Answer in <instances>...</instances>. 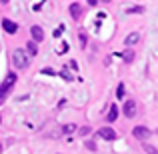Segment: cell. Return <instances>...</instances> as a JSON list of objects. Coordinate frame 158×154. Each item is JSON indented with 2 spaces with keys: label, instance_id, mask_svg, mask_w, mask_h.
Returning <instances> with one entry per match:
<instances>
[{
  "label": "cell",
  "instance_id": "obj_1",
  "mask_svg": "<svg viewBox=\"0 0 158 154\" xmlns=\"http://www.w3.org/2000/svg\"><path fill=\"white\" fill-rule=\"evenodd\" d=\"M12 64L18 70H24L30 64V54L26 50H22V48H14V50H12Z\"/></svg>",
  "mask_w": 158,
  "mask_h": 154
},
{
  "label": "cell",
  "instance_id": "obj_2",
  "mask_svg": "<svg viewBox=\"0 0 158 154\" xmlns=\"http://www.w3.org/2000/svg\"><path fill=\"white\" fill-rule=\"evenodd\" d=\"M16 80H18V74H8V76L4 78V82L0 84V106H2V102H4V98H6L8 90L16 84Z\"/></svg>",
  "mask_w": 158,
  "mask_h": 154
},
{
  "label": "cell",
  "instance_id": "obj_3",
  "mask_svg": "<svg viewBox=\"0 0 158 154\" xmlns=\"http://www.w3.org/2000/svg\"><path fill=\"white\" fill-rule=\"evenodd\" d=\"M150 128H146V126H134V130H132V136L134 138H138V140H146V138H150Z\"/></svg>",
  "mask_w": 158,
  "mask_h": 154
},
{
  "label": "cell",
  "instance_id": "obj_4",
  "mask_svg": "<svg viewBox=\"0 0 158 154\" xmlns=\"http://www.w3.org/2000/svg\"><path fill=\"white\" fill-rule=\"evenodd\" d=\"M96 136H100V138H104V140H114L116 132H114V128H110V126H102V128H98Z\"/></svg>",
  "mask_w": 158,
  "mask_h": 154
},
{
  "label": "cell",
  "instance_id": "obj_5",
  "mask_svg": "<svg viewBox=\"0 0 158 154\" xmlns=\"http://www.w3.org/2000/svg\"><path fill=\"white\" fill-rule=\"evenodd\" d=\"M122 112H124L126 118H134V116H136V102L134 100H126L124 106H122Z\"/></svg>",
  "mask_w": 158,
  "mask_h": 154
},
{
  "label": "cell",
  "instance_id": "obj_6",
  "mask_svg": "<svg viewBox=\"0 0 158 154\" xmlns=\"http://www.w3.org/2000/svg\"><path fill=\"white\" fill-rule=\"evenodd\" d=\"M2 28L8 32V34H16V32H18V24L12 22V20H8V18H2Z\"/></svg>",
  "mask_w": 158,
  "mask_h": 154
},
{
  "label": "cell",
  "instance_id": "obj_7",
  "mask_svg": "<svg viewBox=\"0 0 158 154\" xmlns=\"http://www.w3.org/2000/svg\"><path fill=\"white\" fill-rule=\"evenodd\" d=\"M30 34H32V38H34V42H42L44 40V30L38 26V24H34V26L30 28Z\"/></svg>",
  "mask_w": 158,
  "mask_h": 154
},
{
  "label": "cell",
  "instance_id": "obj_8",
  "mask_svg": "<svg viewBox=\"0 0 158 154\" xmlns=\"http://www.w3.org/2000/svg\"><path fill=\"white\" fill-rule=\"evenodd\" d=\"M70 16H72L74 20H78L82 16V6L78 2H72V4H70Z\"/></svg>",
  "mask_w": 158,
  "mask_h": 154
},
{
  "label": "cell",
  "instance_id": "obj_9",
  "mask_svg": "<svg viewBox=\"0 0 158 154\" xmlns=\"http://www.w3.org/2000/svg\"><path fill=\"white\" fill-rule=\"evenodd\" d=\"M138 40H140V34H138V32H130V34L124 38V42H126L128 46H132V44H136Z\"/></svg>",
  "mask_w": 158,
  "mask_h": 154
},
{
  "label": "cell",
  "instance_id": "obj_10",
  "mask_svg": "<svg viewBox=\"0 0 158 154\" xmlns=\"http://www.w3.org/2000/svg\"><path fill=\"white\" fill-rule=\"evenodd\" d=\"M116 118H118V106H112L110 112H108V122H116Z\"/></svg>",
  "mask_w": 158,
  "mask_h": 154
},
{
  "label": "cell",
  "instance_id": "obj_11",
  "mask_svg": "<svg viewBox=\"0 0 158 154\" xmlns=\"http://www.w3.org/2000/svg\"><path fill=\"white\" fill-rule=\"evenodd\" d=\"M144 152L146 154H158V148L152 146V144H148V142H144Z\"/></svg>",
  "mask_w": 158,
  "mask_h": 154
},
{
  "label": "cell",
  "instance_id": "obj_12",
  "mask_svg": "<svg viewBox=\"0 0 158 154\" xmlns=\"http://www.w3.org/2000/svg\"><path fill=\"white\" fill-rule=\"evenodd\" d=\"M78 38H80V46L86 48V44H88V36H86V32H80V34H78Z\"/></svg>",
  "mask_w": 158,
  "mask_h": 154
},
{
  "label": "cell",
  "instance_id": "obj_13",
  "mask_svg": "<svg viewBox=\"0 0 158 154\" xmlns=\"http://www.w3.org/2000/svg\"><path fill=\"white\" fill-rule=\"evenodd\" d=\"M36 52H38V48H36L34 40H32V42H28V54H30V56H36Z\"/></svg>",
  "mask_w": 158,
  "mask_h": 154
},
{
  "label": "cell",
  "instance_id": "obj_14",
  "mask_svg": "<svg viewBox=\"0 0 158 154\" xmlns=\"http://www.w3.org/2000/svg\"><path fill=\"white\" fill-rule=\"evenodd\" d=\"M122 58H124V62H132V60H134V52H132V50L128 52V50H126V52L122 54Z\"/></svg>",
  "mask_w": 158,
  "mask_h": 154
},
{
  "label": "cell",
  "instance_id": "obj_15",
  "mask_svg": "<svg viewBox=\"0 0 158 154\" xmlns=\"http://www.w3.org/2000/svg\"><path fill=\"white\" fill-rule=\"evenodd\" d=\"M74 130H76L74 124H66V126H62V132H64V134H70V132H74Z\"/></svg>",
  "mask_w": 158,
  "mask_h": 154
},
{
  "label": "cell",
  "instance_id": "obj_16",
  "mask_svg": "<svg viewBox=\"0 0 158 154\" xmlns=\"http://www.w3.org/2000/svg\"><path fill=\"white\" fill-rule=\"evenodd\" d=\"M128 14H138V12H144V8L142 6H132V8H128Z\"/></svg>",
  "mask_w": 158,
  "mask_h": 154
},
{
  "label": "cell",
  "instance_id": "obj_17",
  "mask_svg": "<svg viewBox=\"0 0 158 154\" xmlns=\"http://www.w3.org/2000/svg\"><path fill=\"white\" fill-rule=\"evenodd\" d=\"M84 146H86V148H88V150H92V152H96V144H94V142H92V140H86V142H84Z\"/></svg>",
  "mask_w": 158,
  "mask_h": 154
},
{
  "label": "cell",
  "instance_id": "obj_18",
  "mask_svg": "<svg viewBox=\"0 0 158 154\" xmlns=\"http://www.w3.org/2000/svg\"><path fill=\"white\" fill-rule=\"evenodd\" d=\"M60 76L64 78V80H72V74H70V72H68V70H66V68H64V70H62V72H60Z\"/></svg>",
  "mask_w": 158,
  "mask_h": 154
},
{
  "label": "cell",
  "instance_id": "obj_19",
  "mask_svg": "<svg viewBox=\"0 0 158 154\" xmlns=\"http://www.w3.org/2000/svg\"><path fill=\"white\" fill-rule=\"evenodd\" d=\"M116 96H118V98L124 96V84H118V88H116Z\"/></svg>",
  "mask_w": 158,
  "mask_h": 154
},
{
  "label": "cell",
  "instance_id": "obj_20",
  "mask_svg": "<svg viewBox=\"0 0 158 154\" xmlns=\"http://www.w3.org/2000/svg\"><path fill=\"white\" fill-rule=\"evenodd\" d=\"M78 132H80V136H86V134H90V128H88V126H82Z\"/></svg>",
  "mask_w": 158,
  "mask_h": 154
},
{
  "label": "cell",
  "instance_id": "obj_21",
  "mask_svg": "<svg viewBox=\"0 0 158 154\" xmlns=\"http://www.w3.org/2000/svg\"><path fill=\"white\" fill-rule=\"evenodd\" d=\"M42 74H48V76H52L54 70H52V68H42Z\"/></svg>",
  "mask_w": 158,
  "mask_h": 154
},
{
  "label": "cell",
  "instance_id": "obj_22",
  "mask_svg": "<svg viewBox=\"0 0 158 154\" xmlns=\"http://www.w3.org/2000/svg\"><path fill=\"white\" fill-rule=\"evenodd\" d=\"M62 30H64V26H60V28H56V30H54V36H60V34H62Z\"/></svg>",
  "mask_w": 158,
  "mask_h": 154
},
{
  "label": "cell",
  "instance_id": "obj_23",
  "mask_svg": "<svg viewBox=\"0 0 158 154\" xmlns=\"http://www.w3.org/2000/svg\"><path fill=\"white\" fill-rule=\"evenodd\" d=\"M2 150H4V146H2V144H0V154H2Z\"/></svg>",
  "mask_w": 158,
  "mask_h": 154
}]
</instances>
